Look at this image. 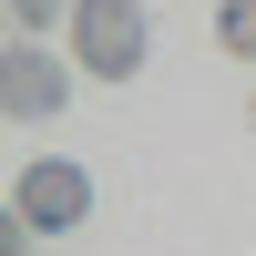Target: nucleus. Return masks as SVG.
<instances>
[{
	"instance_id": "2",
	"label": "nucleus",
	"mask_w": 256,
	"mask_h": 256,
	"mask_svg": "<svg viewBox=\"0 0 256 256\" xmlns=\"http://www.w3.org/2000/svg\"><path fill=\"white\" fill-rule=\"evenodd\" d=\"M10 205H20V226H31V236H72L82 216H92V174H82V164H20V184H10Z\"/></svg>"
},
{
	"instance_id": "5",
	"label": "nucleus",
	"mask_w": 256,
	"mask_h": 256,
	"mask_svg": "<svg viewBox=\"0 0 256 256\" xmlns=\"http://www.w3.org/2000/svg\"><path fill=\"white\" fill-rule=\"evenodd\" d=\"M52 10H62V0H10V20H20V31H41Z\"/></svg>"
},
{
	"instance_id": "3",
	"label": "nucleus",
	"mask_w": 256,
	"mask_h": 256,
	"mask_svg": "<svg viewBox=\"0 0 256 256\" xmlns=\"http://www.w3.org/2000/svg\"><path fill=\"white\" fill-rule=\"evenodd\" d=\"M0 113L10 123H52L62 113V62L31 52V41H10V52H0Z\"/></svg>"
},
{
	"instance_id": "1",
	"label": "nucleus",
	"mask_w": 256,
	"mask_h": 256,
	"mask_svg": "<svg viewBox=\"0 0 256 256\" xmlns=\"http://www.w3.org/2000/svg\"><path fill=\"white\" fill-rule=\"evenodd\" d=\"M72 52H82V72L134 82L144 72V10L134 0H72Z\"/></svg>"
},
{
	"instance_id": "4",
	"label": "nucleus",
	"mask_w": 256,
	"mask_h": 256,
	"mask_svg": "<svg viewBox=\"0 0 256 256\" xmlns=\"http://www.w3.org/2000/svg\"><path fill=\"white\" fill-rule=\"evenodd\" d=\"M216 41L256 62V0H216Z\"/></svg>"
}]
</instances>
